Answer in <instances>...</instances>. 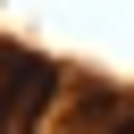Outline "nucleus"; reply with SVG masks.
Here are the masks:
<instances>
[{"instance_id":"obj_1","label":"nucleus","mask_w":134,"mask_h":134,"mask_svg":"<svg viewBox=\"0 0 134 134\" xmlns=\"http://www.w3.org/2000/svg\"><path fill=\"white\" fill-rule=\"evenodd\" d=\"M126 134H134V126H126Z\"/></svg>"}]
</instances>
